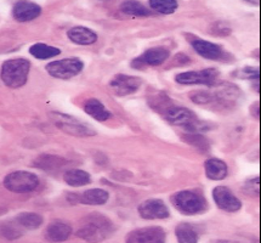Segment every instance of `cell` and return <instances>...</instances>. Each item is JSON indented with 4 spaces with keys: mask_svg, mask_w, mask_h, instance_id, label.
I'll return each instance as SVG.
<instances>
[{
    "mask_svg": "<svg viewBox=\"0 0 261 243\" xmlns=\"http://www.w3.org/2000/svg\"><path fill=\"white\" fill-rule=\"evenodd\" d=\"M72 235V228L62 222H54L47 226L45 237L50 242H63Z\"/></svg>",
    "mask_w": 261,
    "mask_h": 243,
    "instance_id": "ac0fdd59",
    "label": "cell"
},
{
    "mask_svg": "<svg viewBox=\"0 0 261 243\" xmlns=\"http://www.w3.org/2000/svg\"><path fill=\"white\" fill-rule=\"evenodd\" d=\"M165 231L159 226H147L133 230L126 236V243H165Z\"/></svg>",
    "mask_w": 261,
    "mask_h": 243,
    "instance_id": "9c48e42d",
    "label": "cell"
},
{
    "mask_svg": "<svg viewBox=\"0 0 261 243\" xmlns=\"http://www.w3.org/2000/svg\"><path fill=\"white\" fill-rule=\"evenodd\" d=\"M242 73H244V78H248V79H253V81L257 82V79H259V69L257 68H254V67H247V68H244Z\"/></svg>",
    "mask_w": 261,
    "mask_h": 243,
    "instance_id": "4dcf8cb0",
    "label": "cell"
},
{
    "mask_svg": "<svg viewBox=\"0 0 261 243\" xmlns=\"http://www.w3.org/2000/svg\"><path fill=\"white\" fill-rule=\"evenodd\" d=\"M30 53L31 55L36 57V59L47 60L60 55V54H61V50H60L59 47L46 45V44L44 43H37L30 47Z\"/></svg>",
    "mask_w": 261,
    "mask_h": 243,
    "instance_id": "d4e9b609",
    "label": "cell"
},
{
    "mask_svg": "<svg viewBox=\"0 0 261 243\" xmlns=\"http://www.w3.org/2000/svg\"><path fill=\"white\" fill-rule=\"evenodd\" d=\"M31 62L26 59L8 60L2 66V81L6 86L17 89L27 83Z\"/></svg>",
    "mask_w": 261,
    "mask_h": 243,
    "instance_id": "7a4b0ae2",
    "label": "cell"
},
{
    "mask_svg": "<svg viewBox=\"0 0 261 243\" xmlns=\"http://www.w3.org/2000/svg\"><path fill=\"white\" fill-rule=\"evenodd\" d=\"M204 171L208 179L214 181H220L227 177L228 168L224 161L218 158H210L204 163Z\"/></svg>",
    "mask_w": 261,
    "mask_h": 243,
    "instance_id": "d6986e66",
    "label": "cell"
},
{
    "mask_svg": "<svg viewBox=\"0 0 261 243\" xmlns=\"http://www.w3.org/2000/svg\"><path fill=\"white\" fill-rule=\"evenodd\" d=\"M246 2L250 3V4H253L254 6H257V5H259V0H246Z\"/></svg>",
    "mask_w": 261,
    "mask_h": 243,
    "instance_id": "d6a6232c",
    "label": "cell"
},
{
    "mask_svg": "<svg viewBox=\"0 0 261 243\" xmlns=\"http://www.w3.org/2000/svg\"><path fill=\"white\" fill-rule=\"evenodd\" d=\"M6 190L15 193H28L39 186V179L31 172L18 171L8 174L4 179Z\"/></svg>",
    "mask_w": 261,
    "mask_h": 243,
    "instance_id": "277c9868",
    "label": "cell"
},
{
    "mask_svg": "<svg viewBox=\"0 0 261 243\" xmlns=\"http://www.w3.org/2000/svg\"><path fill=\"white\" fill-rule=\"evenodd\" d=\"M193 49L198 55L208 60H220L224 56V51L218 44L210 43L208 40L195 39L191 43Z\"/></svg>",
    "mask_w": 261,
    "mask_h": 243,
    "instance_id": "9a60e30c",
    "label": "cell"
},
{
    "mask_svg": "<svg viewBox=\"0 0 261 243\" xmlns=\"http://www.w3.org/2000/svg\"><path fill=\"white\" fill-rule=\"evenodd\" d=\"M171 202L180 213L186 215H196L206 210L205 200L195 191L185 190L176 192L171 197Z\"/></svg>",
    "mask_w": 261,
    "mask_h": 243,
    "instance_id": "3957f363",
    "label": "cell"
},
{
    "mask_svg": "<svg viewBox=\"0 0 261 243\" xmlns=\"http://www.w3.org/2000/svg\"><path fill=\"white\" fill-rule=\"evenodd\" d=\"M108 198H110V195L102 188H91L83 192L81 196H77L78 202L88 204V206H102L107 203Z\"/></svg>",
    "mask_w": 261,
    "mask_h": 243,
    "instance_id": "ffe728a7",
    "label": "cell"
},
{
    "mask_svg": "<svg viewBox=\"0 0 261 243\" xmlns=\"http://www.w3.org/2000/svg\"><path fill=\"white\" fill-rule=\"evenodd\" d=\"M213 198L220 209L228 213H234L242 208V202L234 196L233 192L226 186H218L213 191Z\"/></svg>",
    "mask_w": 261,
    "mask_h": 243,
    "instance_id": "7c38bea8",
    "label": "cell"
},
{
    "mask_svg": "<svg viewBox=\"0 0 261 243\" xmlns=\"http://www.w3.org/2000/svg\"><path fill=\"white\" fill-rule=\"evenodd\" d=\"M120 10L124 14L129 16H135V17H147V16L151 15L148 9L145 5H142L141 3L138 2V0H125V2L122 3Z\"/></svg>",
    "mask_w": 261,
    "mask_h": 243,
    "instance_id": "484cf974",
    "label": "cell"
},
{
    "mask_svg": "<svg viewBox=\"0 0 261 243\" xmlns=\"http://www.w3.org/2000/svg\"><path fill=\"white\" fill-rule=\"evenodd\" d=\"M168 57H169V50L162 46H155L146 50L141 56L136 57L132 62V67L136 69H144L148 66L155 67L164 63Z\"/></svg>",
    "mask_w": 261,
    "mask_h": 243,
    "instance_id": "30bf717a",
    "label": "cell"
},
{
    "mask_svg": "<svg viewBox=\"0 0 261 243\" xmlns=\"http://www.w3.org/2000/svg\"><path fill=\"white\" fill-rule=\"evenodd\" d=\"M21 226L16 222H4L0 224V236L3 238L14 241V239L20 238L23 232L20 229Z\"/></svg>",
    "mask_w": 261,
    "mask_h": 243,
    "instance_id": "83f0119b",
    "label": "cell"
},
{
    "mask_svg": "<svg viewBox=\"0 0 261 243\" xmlns=\"http://www.w3.org/2000/svg\"><path fill=\"white\" fill-rule=\"evenodd\" d=\"M138 212L142 219L155 220L169 218L170 213L168 207L162 200L158 198H149L142 202L138 208Z\"/></svg>",
    "mask_w": 261,
    "mask_h": 243,
    "instance_id": "8fae6325",
    "label": "cell"
},
{
    "mask_svg": "<svg viewBox=\"0 0 261 243\" xmlns=\"http://www.w3.org/2000/svg\"><path fill=\"white\" fill-rule=\"evenodd\" d=\"M175 236L179 243H198V233L187 223H181L176 226Z\"/></svg>",
    "mask_w": 261,
    "mask_h": 243,
    "instance_id": "cb8c5ba5",
    "label": "cell"
},
{
    "mask_svg": "<svg viewBox=\"0 0 261 243\" xmlns=\"http://www.w3.org/2000/svg\"><path fill=\"white\" fill-rule=\"evenodd\" d=\"M67 163H68L67 159L59 157V156L43 155L39 158H37V161L34 162V165L41 169V171L50 173V174H55V173L60 172L65 165H67Z\"/></svg>",
    "mask_w": 261,
    "mask_h": 243,
    "instance_id": "e0dca14e",
    "label": "cell"
},
{
    "mask_svg": "<svg viewBox=\"0 0 261 243\" xmlns=\"http://www.w3.org/2000/svg\"><path fill=\"white\" fill-rule=\"evenodd\" d=\"M63 180L72 187H82L90 184L91 177L88 172L82 171V169H68L63 174Z\"/></svg>",
    "mask_w": 261,
    "mask_h": 243,
    "instance_id": "7402d4cb",
    "label": "cell"
},
{
    "mask_svg": "<svg viewBox=\"0 0 261 243\" xmlns=\"http://www.w3.org/2000/svg\"><path fill=\"white\" fill-rule=\"evenodd\" d=\"M219 72L215 68H206L202 71H191L179 73L175 77V81L179 84L192 85V84H202V85H214L218 82Z\"/></svg>",
    "mask_w": 261,
    "mask_h": 243,
    "instance_id": "ba28073f",
    "label": "cell"
},
{
    "mask_svg": "<svg viewBox=\"0 0 261 243\" xmlns=\"http://www.w3.org/2000/svg\"><path fill=\"white\" fill-rule=\"evenodd\" d=\"M142 84L141 78L135 76L118 75L111 81L110 85L113 89L114 94L118 96H126V95L134 94L140 89Z\"/></svg>",
    "mask_w": 261,
    "mask_h": 243,
    "instance_id": "4fadbf2b",
    "label": "cell"
},
{
    "mask_svg": "<svg viewBox=\"0 0 261 243\" xmlns=\"http://www.w3.org/2000/svg\"><path fill=\"white\" fill-rule=\"evenodd\" d=\"M67 37L69 38V40L73 41L74 44H78V45H91V44L96 43L97 40V34L94 31H91L90 28L83 27V26L71 28L67 32Z\"/></svg>",
    "mask_w": 261,
    "mask_h": 243,
    "instance_id": "2e32d148",
    "label": "cell"
},
{
    "mask_svg": "<svg viewBox=\"0 0 261 243\" xmlns=\"http://www.w3.org/2000/svg\"><path fill=\"white\" fill-rule=\"evenodd\" d=\"M41 14V8L36 3L18 2L12 9V16L18 22H28L36 20Z\"/></svg>",
    "mask_w": 261,
    "mask_h": 243,
    "instance_id": "5bb4252c",
    "label": "cell"
},
{
    "mask_svg": "<svg viewBox=\"0 0 261 243\" xmlns=\"http://www.w3.org/2000/svg\"><path fill=\"white\" fill-rule=\"evenodd\" d=\"M84 111L87 112V114L98 121H105L111 118V112L97 99H90V100L85 102Z\"/></svg>",
    "mask_w": 261,
    "mask_h": 243,
    "instance_id": "44dd1931",
    "label": "cell"
},
{
    "mask_svg": "<svg viewBox=\"0 0 261 243\" xmlns=\"http://www.w3.org/2000/svg\"><path fill=\"white\" fill-rule=\"evenodd\" d=\"M184 139L186 140V142L191 143V145H195L198 147L199 150L205 152V150H208V141L203 137L202 135H198V134H192V135H185Z\"/></svg>",
    "mask_w": 261,
    "mask_h": 243,
    "instance_id": "f546056e",
    "label": "cell"
},
{
    "mask_svg": "<svg viewBox=\"0 0 261 243\" xmlns=\"http://www.w3.org/2000/svg\"><path fill=\"white\" fill-rule=\"evenodd\" d=\"M15 222L27 230H36L43 225V216L37 213L32 212H24L18 214L15 218Z\"/></svg>",
    "mask_w": 261,
    "mask_h": 243,
    "instance_id": "603a6c76",
    "label": "cell"
},
{
    "mask_svg": "<svg viewBox=\"0 0 261 243\" xmlns=\"http://www.w3.org/2000/svg\"><path fill=\"white\" fill-rule=\"evenodd\" d=\"M50 118H51L54 124L69 135L79 136V137H87L92 136L96 134L95 129H92L87 124L82 123L77 118L68 116V114L59 113V112H53L50 113Z\"/></svg>",
    "mask_w": 261,
    "mask_h": 243,
    "instance_id": "5b68a950",
    "label": "cell"
},
{
    "mask_svg": "<svg viewBox=\"0 0 261 243\" xmlns=\"http://www.w3.org/2000/svg\"><path fill=\"white\" fill-rule=\"evenodd\" d=\"M165 117L169 120V123L177 127H182L190 133L198 132L200 124H202V121L197 118L192 111L185 107H170L165 112Z\"/></svg>",
    "mask_w": 261,
    "mask_h": 243,
    "instance_id": "52a82bcc",
    "label": "cell"
},
{
    "mask_svg": "<svg viewBox=\"0 0 261 243\" xmlns=\"http://www.w3.org/2000/svg\"><path fill=\"white\" fill-rule=\"evenodd\" d=\"M114 225L107 216L94 213L83 220V225L78 229L77 236L89 243H98L107 239L114 232Z\"/></svg>",
    "mask_w": 261,
    "mask_h": 243,
    "instance_id": "6da1fadb",
    "label": "cell"
},
{
    "mask_svg": "<svg viewBox=\"0 0 261 243\" xmlns=\"http://www.w3.org/2000/svg\"><path fill=\"white\" fill-rule=\"evenodd\" d=\"M177 0H149V8L162 15H171L177 10Z\"/></svg>",
    "mask_w": 261,
    "mask_h": 243,
    "instance_id": "4316f807",
    "label": "cell"
},
{
    "mask_svg": "<svg viewBox=\"0 0 261 243\" xmlns=\"http://www.w3.org/2000/svg\"><path fill=\"white\" fill-rule=\"evenodd\" d=\"M84 68V62L77 57L53 61L47 63L45 69L50 76L57 79H71L78 76Z\"/></svg>",
    "mask_w": 261,
    "mask_h": 243,
    "instance_id": "8992f818",
    "label": "cell"
},
{
    "mask_svg": "<svg viewBox=\"0 0 261 243\" xmlns=\"http://www.w3.org/2000/svg\"><path fill=\"white\" fill-rule=\"evenodd\" d=\"M243 192L247 196H250L253 198H257L260 195V179L254 178L248 180L243 186Z\"/></svg>",
    "mask_w": 261,
    "mask_h": 243,
    "instance_id": "f1b7e54d",
    "label": "cell"
},
{
    "mask_svg": "<svg viewBox=\"0 0 261 243\" xmlns=\"http://www.w3.org/2000/svg\"><path fill=\"white\" fill-rule=\"evenodd\" d=\"M213 243H238L234 241H226V239H218V241H214Z\"/></svg>",
    "mask_w": 261,
    "mask_h": 243,
    "instance_id": "1f68e13d",
    "label": "cell"
}]
</instances>
